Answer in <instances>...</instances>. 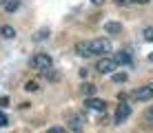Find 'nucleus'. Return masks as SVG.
<instances>
[{"label": "nucleus", "mask_w": 153, "mask_h": 133, "mask_svg": "<svg viewBox=\"0 0 153 133\" xmlns=\"http://www.w3.org/2000/svg\"><path fill=\"white\" fill-rule=\"evenodd\" d=\"M76 53H78V56L89 58V56H91V47H89V42H78V45H76Z\"/></svg>", "instance_id": "nucleus-8"}, {"label": "nucleus", "mask_w": 153, "mask_h": 133, "mask_svg": "<svg viewBox=\"0 0 153 133\" xmlns=\"http://www.w3.org/2000/svg\"><path fill=\"white\" fill-rule=\"evenodd\" d=\"M96 69H98L100 73H111L113 69H115V60H113V58H100Z\"/></svg>", "instance_id": "nucleus-3"}, {"label": "nucleus", "mask_w": 153, "mask_h": 133, "mask_svg": "<svg viewBox=\"0 0 153 133\" xmlns=\"http://www.w3.org/2000/svg\"><path fill=\"white\" fill-rule=\"evenodd\" d=\"M9 104V98H0V106H7Z\"/></svg>", "instance_id": "nucleus-22"}, {"label": "nucleus", "mask_w": 153, "mask_h": 133, "mask_svg": "<svg viewBox=\"0 0 153 133\" xmlns=\"http://www.w3.org/2000/svg\"><path fill=\"white\" fill-rule=\"evenodd\" d=\"M47 33H49V29H40V31H38V36H36V38H38V40H42V38H45V36H47Z\"/></svg>", "instance_id": "nucleus-19"}, {"label": "nucleus", "mask_w": 153, "mask_h": 133, "mask_svg": "<svg viewBox=\"0 0 153 133\" xmlns=\"http://www.w3.org/2000/svg\"><path fill=\"white\" fill-rule=\"evenodd\" d=\"M0 33H2L4 38H13L16 31H13V27H11V25H2V27H0Z\"/></svg>", "instance_id": "nucleus-12"}, {"label": "nucleus", "mask_w": 153, "mask_h": 133, "mask_svg": "<svg viewBox=\"0 0 153 133\" xmlns=\"http://www.w3.org/2000/svg\"><path fill=\"white\" fill-rule=\"evenodd\" d=\"M153 98V91H151V87L146 84V87H140V89H135L133 91V100H138V102H146V100H151Z\"/></svg>", "instance_id": "nucleus-4"}, {"label": "nucleus", "mask_w": 153, "mask_h": 133, "mask_svg": "<svg viewBox=\"0 0 153 133\" xmlns=\"http://www.w3.org/2000/svg\"><path fill=\"white\" fill-rule=\"evenodd\" d=\"M131 115V106L126 104V102H120V106H118V111H115V122H124L126 118Z\"/></svg>", "instance_id": "nucleus-5"}, {"label": "nucleus", "mask_w": 153, "mask_h": 133, "mask_svg": "<svg viewBox=\"0 0 153 133\" xmlns=\"http://www.w3.org/2000/svg\"><path fill=\"white\" fill-rule=\"evenodd\" d=\"M104 31H107V33H120V31H122V25L120 22H104Z\"/></svg>", "instance_id": "nucleus-10"}, {"label": "nucleus", "mask_w": 153, "mask_h": 133, "mask_svg": "<svg viewBox=\"0 0 153 133\" xmlns=\"http://www.w3.org/2000/svg\"><path fill=\"white\" fill-rule=\"evenodd\" d=\"M146 120H153V106H149V109H146Z\"/></svg>", "instance_id": "nucleus-20"}, {"label": "nucleus", "mask_w": 153, "mask_h": 133, "mask_svg": "<svg viewBox=\"0 0 153 133\" xmlns=\"http://www.w3.org/2000/svg\"><path fill=\"white\" fill-rule=\"evenodd\" d=\"M115 2H118L120 7H126V4H131V0H115Z\"/></svg>", "instance_id": "nucleus-21"}, {"label": "nucleus", "mask_w": 153, "mask_h": 133, "mask_svg": "<svg viewBox=\"0 0 153 133\" xmlns=\"http://www.w3.org/2000/svg\"><path fill=\"white\" fill-rule=\"evenodd\" d=\"M29 65L36 71H47V69H51V58H49V53H36Z\"/></svg>", "instance_id": "nucleus-2"}, {"label": "nucleus", "mask_w": 153, "mask_h": 133, "mask_svg": "<svg viewBox=\"0 0 153 133\" xmlns=\"http://www.w3.org/2000/svg\"><path fill=\"white\" fill-rule=\"evenodd\" d=\"M149 60H151V62H153V53H151V56H149Z\"/></svg>", "instance_id": "nucleus-25"}, {"label": "nucleus", "mask_w": 153, "mask_h": 133, "mask_svg": "<svg viewBox=\"0 0 153 133\" xmlns=\"http://www.w3.org/2000/svg\"><path fill=\"white\" fill-rule=\"evenodd\" d=\"M113 82H115V84L126 82V73H113Z\"/></svg>", "instance_id": "nucleus-13"}, {"label": "nucleus", "mask_w": 153, "mask_h": 133, "mask_svg": "<svg viewBox=\"0 0 153 133\" xmlns=\"http://www.w3.org/2000/svg\"><path fill=\"white\" fill-rule=\"evenodd\" d=\"M69 124H71V131L73 133H82L84 131V122L78 118V115H69Z\"/></svg>", "instance_id": "nucleus-7"}, {"label": "nucleus", "mask_w": 153, "mask_h": 133, "mask_svg": "<svg viewBox=\"0 0 153 133\" xmlns=\"http://www.w3.org/2000/svg\"><path fill=\"white\" fill-rule=\"evenodd\" d=\"M84 106H89V109H93V111H102V113H104L107 102H104V100H98V98H87V100H84Z\"/></svg>", "instance_id": "nucleus-6"}, {"label": "nucleus", "mask_w": 153, "mask_h": 133, "mask_svg": "<svg viewBox=\"0 0 153 133\" xmlns=\"http://www.w3.org/2000/svg\"><path fill=\"white\" fill-rule=\"evenodd\" d=\"M25 91H38V82H36V80H29V82L25 84Z\"/></svg>", "instance_id": "nucleus-14"}, {"label": "nucleus", "mask_w": 153, "mask_h": 133, "mask_svg": "<svg viewBox=\"0 0 153 133\" xmlns=\"http://www.w3.org/2000/svg\"><path fill=\"white\" fill-rule=\"evenodd\" d=\"M18 0H11V2H7V4H4V9H7V11H16V9H18Z\"/></svg>", "instance_id": "nucleus-16"}, {"label": "nucleus", "mask_w": 153, "mask_h": 133, "mask_svg": "<svg viewBox=\"0 0 153 133\" xmlns=\"http://www.w3.org/2000/svg\"><path fill=\"white\" fill-rule=\"evenodd\" d=\"M89 47H91V56H104V53L111 51V42L107 38H96L89 42Z\"/></svg>", "instance_id": "nucleus-1"}, {"label": "nucleus", "mask_w": 153, "mask_h": 133, "mask_svg": "<svg viewBox=\"0 0 153 133\" xmlns=\"http://www.w3.org/2000/svg\"><path fill=\"white\" fill-rule=\"evenodd\" d=\"M47 133H69L67 129H62V126H53V129H49Z\"/></svg>", "instance_id": "nucleus-18"}, {"label": "nucleus", "mask_w": 153, "mask_h": 133, "mask_svg": "<svg viewBox=\"0 0 153 133\" xmlns=\"http://www.w3.org/2000/svg\"><path fill=\"white\" fill-rule=\"evenodd\" d=\"M149 87H151V91H153V82H151V84H149Z\"/></svg>", "instance_id": "nucleus-26"}, {"label": "nucleus", "mask_w": 153, "mask_h": 133, "mask_svg": "<svg viewBox=\"0 0 153 133\" xmlns=\"http://www.w3.org/2000/svg\"><path fill=\"white\" fill-rule=\"evenodd\" d=\"M144 40L153 42V27H146V29H144Z\"/></svg>", "instance_id": "nucleus-15"}, {"label": "nucleus", "mask_w": 153, "mask_h": 133, "mask_svg": "<svg viewBox=\"0 0 153 133\" xmlns=\"http://www.w3.org/2000/svg\"><path fill=\"white\" fill-rule=\"evenodd\" d=\"M96 91H98L96 84H91V82H84V84H82V93L87 95V98H93V95H96Z\"/></svg>", "instance_id": "nucleus-11"}, {"label": "nucleus", "mask_w": 153, "mask_h": 133, "mask_svg": "<svg viewBox=\"0 0 153 133\" xmlns=\"http://www.w3.org/2000/svg\"><path fill=\"white\" fill-rule=\"evenodd\" d=\"M131 2H138V4H146V2H151V0H131Z\"/></svg>", "instance_id": "nucleus-23"}, {"label": "nucleus", "mask_w": 153, "mask_h": 133, "mask_svg": "<svg viewBox=\"0 0 153 133\" xmlns=\"http://www.w3.org/2000/svg\"><path fill=\"white\" fill-rule=\"evenodd\" d=\"M7 124H9V118L2 113V111H0V129H2V126H7Z\"/></svg>", "instance_id": "nucleus-17"}, {"label": "nucleus", "mask_w": 153, "mask_h": 133, "mask_svg": "<svg viewBox=\"0 0 153 133\" xmlns=\"http://www.w3.org/2000/svg\"><path fill=\"white\" fill-rule=\"evenodd\" d=\"M93 4H104V0H91Z\"/></svg>", "instance_id": "nucleus-24"}, {"label": "nucleus", "mask_w": 153, "mask_h": 133, "mask_svg": "<svg viewBox=\"0 0 153 133\" xmlns=\"http://www.w3.org/2000/svg\"><path fill=\"white\" fill-rule=\"evenodd\" d=\"M113 60H115V65H131V56H129L126 51H120Z\"/></svg>", "instance_id": "nucleus-9"}]
</instances>
